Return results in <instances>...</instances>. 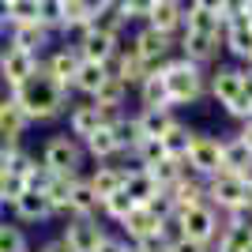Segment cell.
Returning <instances> with one entry per match:
<instances>
[{"mask_svg":"<svg viewBox=\"0 0 252 252\" xmlns=\"http://www.w3.org/2000/svg\"><path fill=\"white\" fill-rule=\"evenodd\" d=\"M169 252H211V245H200L192 237H177V241H169Z\"/></svg>","mask_w":252,"mask_h":252,"instance_id":"44","label":"cell"},{"mask_svg":"<svg viewBox=\"0 0 252 252\" xmlns=\"http://www.w3.org/2000/svg\"><path fill=\"white\" fill-rule=\"evenodd\" d=\"M57 4H68V0H57Z\"/></svg>","mask_w":252,"mask_h":252,"instance_id":"52","label":"cell"},{"mask_svg":"<svg viewBox=\"0 0 252 252\" xmlns=\"http://www.w3.org/2000/svg\"><path fill=\"white\" fill-rule=\"evenodd\" d=\"M177 49H181V57H185V61L207 68L211 61H219L222 38H207V34H189V31H181V34H177Z\"/></svg>","mask_w":252,"mask_h":252,"instance_id":"19","label":"cell"},{"mask_svg":"<svg viewBox=\"0 0 252 252\" xmlns=\"http://www.w3.org/2000/svg\"><path fill=\"white\" fill-rule=\"evenodd\" d=\"M27 128H31V121L19 113V105L11 102V94H4V98H0V151L23 147Z\"/></svg>","mask_w":252,"mask_h":252,"instance_id":"16","label":"cell"},{"mask_svg":"<svg viewBox=\"0 0 252 252\" xmlns=\"http://www.w3.org/2000/svg\"><path fill=\"white\" fill-rule=\"evenodd\" d=\"M143 23L162 31V34H169V38H177L181 27H185V0H155Z\"/></svg>","mask_w":252,"mask_h":252,"instance_id":"20","label":"cell"},{"mask_svg":"<svg viewBox=\"0 0 252 252\" xmlns=\"http://www.w3.org/2000/svg\"><path fill=\"white\" fill-rule=\"evenodd\" d=\"M143 207H147L158 222H169L173 215H177V211H173V200H169V192H158L155 200H151V203H143Z\"/></svg>","mask_w":252,"mask_h":252,"instance_id":"41","label":"cell"},{"mask_svg":"<svg viewBox=\"0 0 252 252\" xmlns=\"http://www.w3.org/2000/svg\"><path fill=\"white\" fill-rule=\"evenodd\" d=\"M31 233L23 230L19 222H11L0 215V252H31Z\"/></svg>","mask_w":252,"mask_h":252,"instance_id":"38","label":"cell"},{"mask_svg":"<svg viewBox=\"0 0 252 252\" xmlns=\"http://www.w3.org/2000/svg\"><path fill=\"white\" fill-rule=\"evenodd\" d=\"M31 252H34V249H31Z\"/></svg>","mask_w":252,"mask_h":252,"instance_id":"55","label":"cell"},{"mask_svg":"<svg viewBox=\"0 0 252 252\" xmlns=\"http://www.w3.org/2000/svg\"><path fill=\"white\" fill-rule=\"evenodd\" d=\"M189 34H207V38H222V15L215 11H200V8H185V27Z\"/></svg>","mask_w":252,"mask_h":252,"instance_id":"35","label":"cell"},{"mask_svg":"<svg viewBox=\"0 0 252 252\" xmlns=\"http://www.w3.org/2000/svg\"><path fill=\"white\" fill-rule=\"evenodd\" d=\"M162 226H166V222H158L147 207H136V211H132V215H128L125 222H121V226H113V230L121 233L125 241H132V245H136V241H143V237H151V233H158Z\"/></svg>","mask_w":252,"mask_h":252,"instance_id":"24","label":"cell"},{"mask_svg":"<svg viewBox=\"0 0 252 252\" xmlns=\"http://www.w3.org/2000/svg\"><path fill=\"white\" fill-rule=\"evenodd\" d=\"M181 117L177 109H136V125L143 132V139H162Z\"/></svg>","mask_w":252,"mask_h":252,"instance_id":"25","label":"cell"},{"mask_svg":"<svg viewBox=\"0 0 252 252\" xmlns=\"http://www.w3.org/2000/svg\"><path fill=\"white\" fill-rule=\"evenodd\" d=\"M166 158V151H162V143L158 139H143L132 155L125 158V162H132V166H139V169H147V166H155V162H162Z\"/></svg>","mask_w":252,"mask_h":252,"instance_id":"40","label":"cell"},{"mask_svg":"<svg viewBox=\"0 0 252 252\" xmlns=\"http://www.w3.org/2000/svg\"><path fill=\"white\" fill-rule=\"evenodd\" d=\"M162 79H166V91H169V102H173V109H181V105H192L200 102L203 94H207V72H203L200 64L185 61L181 53H173L162 68Z\"/></svg>","mask_w":252,"mask_h":252,"instance_id":"3","label":"cell"},{"mask_svg":"<svg viewBox=\"0 0 252 252\" xmlns=\"http://www.w3.org/2000/svg\"><path fill=\"white\" fill-rule=\"evenodd\" d=\"M8 219L19 222L23 230H27V226H45V222H53V211H49V200H45L38 189H23L19 196L8 203Z\"/></svg>","mask_w":252,"mask_h":252,"instance_id":"11","label":"cell"},{"mask_svg":"<svg viewBox=\"0 0 252 252\" xmlns=\"http://www.w3.org/2000/svg\"><path fill=\"white\" fill-rule=\"evenodd\" d=\"M252 241V230L249 226H230V222H222L219 237H215V245H211V252H245Z\"/></svg>","mask_w":252,"mask_h":252,"instance_id":"36","label":"cell"},{"mask_svg":"<svg viewBox=\"0 0 252 252\" xmlns=\"http://www.w3.org/2000/svg\"><path fill=\"white\" fill-rule=\"evenodd\" d=\"M245 87H249V75H245L237 64H219L215 72H207V91L222 109L230 102H237V94H241Z\"/></svg>","mask_w":252,"mask_h":252,"instance_id":"12","label":"cell"},{"mask_svg":"<svg viewBox=\"0 0 252 252\" xmlns=\"http://www.w3.org/2000/svg\"><path fill=\"white\" fill-rule=\"evenodd\" d=\"M203 192H207V203L219 211V215H230V211H237L241 203L252 200L249 181H245L241 173H226V169L203 181Z\"/></svg>","mask_w":252,"mask_h":252,"instance_id":"4","label":"cell"},{"mask_svg":"<svg viewBox=\"0 0 252 252\" xmlns=\"http://www.w3.org/2000/svg\"><path fill=\"white\" fill-rule=\"evenodd\" d=\"M109 132H113L117 147H121V158H128L139 143H143V132H139V125H136V113H121L117 121H109Z\"/></svg>","mask_w":252,"mask_h":252,"instance_id":"28","label":"cell"},{"mask_svg":"<svg viewBox=\"0 0 252 252\" xmlns=\"http://www.w3.org/2000/svg\"><path fill=\"white\" fill-rule=\"evenodd\" d=\"M128 113V109H125ZM121 113H109V109H102V105H94L91 98H83V102H68V113H64V121H68V136H75L79 143H83L87 136H94L98 128H105L109 121H117Z\"/></svg>","mask_w":252,"mask_h":252,"instance_id":"7","label":"cell"},{"mask_svg":"<svg viewBox=\"0 0 252 252\" xmlns=\"http://www.w3.org/2000/svg\"><path fill=\"white\" fill-rule=\"evenodd\" d=\"M233 136H237V139H241V143H245V147L252 151V117H249V121H241V128H237Z\"/></svg>","mask_w":252,"mask_h":252,"instance_id":"47","label":"cell"},{"mask_svg":"<svg viewBox=\"0 0 252 252\" xmlns=\"http://www.w3.org/2000/svg\"><path fill=\"white\" fill-rule=\"evenodd\" d=\"M11 23H38V0H11Z\"/></svg>","mask_w":252,"mask_h":252,"instance_id":"42","label":"cell"},{"mask_svg":"<svg viewBox=\"0 0 252 252\" xmlns=\"http://www.w3.org/2000/svg\"><path fill=\"white\" fill-rule=\"evenodd\" d=\"M245 252H252V241H249V249H245Z\"/></svg>","mask_w":252,"mask_h":252,"instance_id":"51","label":"cell"},{"mask_svg":"<svg viewBox=\"0 0 252 252\" xmlns=\"http://www.w3.org/2000/svg\"><path fill=\"white\" fill-rule=\"evenodd\" d=\"M173 222H177L181 237H192V241H200V245H215V237L222 230V215L211 203H196V207L177 211Z\"/></svg>","mask_w":252,"mask_h":252,"instance_id":"5","label":"cell"},{"mask_svg":"<svg viewBox=\"0 0 252 252\" xmlns=\"http://www.w3.org/2000/svg\"><path fill=\"white\" fill-rule=\"evenodd\" d=\"M222 169H226V173H241V177L252 169V151L245 147L237 136L222 139Z\"/></svg>","mask_w":252,"mask_h":252,"instance_id":"31","label":"cell"},{"mask_svg":"<svg viewBox=\"0 0 252 252\" xmlns=\"http://www.w3.org/2000/svg\"><path fill=\"white\" fill-rule=\"evenodd\" d=\"M38 61H42V57H31V53H23V49L4 45V53H0V83H4V91L11 94L15 87L27 83V79L38 72Z\"/></svg>","mask_w":252,"mask_h":252,"instance_id":"14","label":"cell"},{"mask_svg":"<svg viewBox=\"0 0 252 252\" xmlns=\"http://www.w3.org/2000/svg\"><path fill=\"white\" fill-rule=\"evenodd\" d=\"M136 207H139V203H132V196L121 189V192H113V196H105V200H102V222H105V226H121Z\"/></svg>","mask_w":252,"mask_h":252,"instance_id":"37","label":"cell"},{"mask_svg":"<svg viewBox=\"0 0 252 252\" xmlns=\"http://www.w3.org/2000/svg\"><path fill=\"white\" fill-rule=\"evenodd\" d=\"M185 169H189L192 177H200V181L222 173V139L207 136V132H196L189 155H185Z\"/></svg>","mask_w":252,"mask_h":252,"instance_id":"6","label":"cell"},{"mask_svg":"<svg viewBox=\"0 0 252 252\" xmlns=\"http://www.w3.org/2000/svg\"><path fill=\"white\" fill-rule=\"evenodd\" d=\"M192 136H196V128H189L185 121H177V125L169 128L166 136L158 139V143H162L166 158H177V162H185V155H189V147H192Z\"/></svg>","mask_w":252,"mask_h":252,"instance_id":"34","label":"cell"},{"mask_svg":"<svg viewBox=\"0 0 252 252\" xmlns=\"http://www.w3.org/2000/svg\"><path fill=\"white\" fill-rule=\"evenodd\" d=\"M11 102L19 105V113L27 117L31 125H49V121H57V117L68 113L72 94H68V91H61L49 75L34 72L23 87H15V91H11Z\"/></svg>","mask_w":252,"mask_h":252,"instance_id":"1","label":"cell"},{"mask_svg":"<svg viewBox=\"0 0 252 252\" xmlns=\"http://www.w3.org/2000/svg\"><path fill=\"white\" fill-rule=\"evenodd\" d=\"M226 4H230V0H226Z\"/></svg>","mask_w":252,"mask_h":252,"instance_id":"53","label":"cell"},{"mask_svg":"<svg viewBox=\"0 0 252 252\" xmlns=\"http://www.w3.org/2000/svg\"><path fill=\"white\" fill-rule=\"evenodd\" d=\"M83 151H87V162H125V158H121V147H117V139H113V132H109V125L98 128L94 136H87Z\"/></svg>","mask_w":252,"mask_h":252,"instance_id":"27","label":"cell"},{"mask_svg":"<svg viewBox=\"0 0 252 252\" xmlns=\"http://www.w3.org/2000/svg\"><path fill=\"white\" fill-rule=\"evenodd\" d=\"M94 252H132V241H125V237H121V233L109 226V233L102 237V245H98Z\"/></svg>","mask_w":252,"mask_h":252,"instance_id":"43","label":"cell"},{"mask_svg":"<svg viewBox=\"0 0 252 252\" xmlns=\"http://www.w3.org/2000/svg\"><path fill=\"white\" fill-rule=\"evenodd\" d=\"M169 192V200H173V211H185V207H196V203H207V192H203V181L192 177V173H185V177L173 185Z\"/></svg>","mask_w":252,"mask_h":252,"instance_id":"29","label":"cell"},{"mask_svg":"<svg viewBox=\"0 0 252 252\" xmlns=\"http://www.w3.org/2000/svg\"><path fill=\"white\" fill-rule=\"evenodd\" d=\"M38 155V162H42L45 173H57V177H79V173H87V151L83 143L75 136H68V132H53V136L42 139V147L34 151Z\"/></svg>","mask_w":252,"mask_h":252,"instance_id":"2","label":"cell"},{"mask_svg":"<svg viewBox=\"0 0 252 252\" xmlns=\"http://www.w3.org/2000/svg\"><path fill=\"white\" fill-rule=\"evenodd\" d=\"M31 249H34V245H31Z\"/></svg>","mask_w":252,"mask_h":252,"instance_id":"54","label":"cell"},{"mask_svg":"<svg viewBox=\"0 0 252 252\" xmlns=\"http://www.w3.org/2000/svg\"><path fill=\"white\" fill-rule=\"evenodd\" d=\"M34 252H68V245L61 241V233H49V237H42L34 245Z\"/></svg>","mask_w":252,"mask_h":252,"instance_id":"45","label":"cell"},{"mask_svg":"<svg viewBox=\"0 0 252 252\" xmlns=\"http://www.w3.org/2000/svg\"><path fill=\"white\" fill-rule=\"evenodd\" d=\"M132 45H136L139 61L147 64V72H158V68L173 57L177 38H169V34H162V31H155V27H147V23H143V27L136 31V38H132Z\"/></svg>","mask_w":252,"mask_h":252,"instance_id":"9","label":"cell"},{"mask_svg":"<svg viewBox=\"0 0 252 252\" xmlns=\"http://www.w3.org/2000/svg\"><path fill=\"white\" fill-rule=\"evenodd\" d=\"M72 181H75V177H57V173H45L42 189H38L45 200H49L53 222H64V219H68V196H72Z\"/></svg>","mask_w":252,"mask_h":252,"instance_id":"23","label":"cell"},{"mask_svg":"<svg viewBox=\"0 0 252 252\" xmlns=\"http://www.w3.org/2000/svg\"><path fill=\"white\" fill-rule=\"evenodd\" d=\"M105 68H109V75H117L128 91H136V87L143 83V75H147V64L139 61V53H136V45H132V42H128V45L117 42V49H113V57H109Z\"/></svg>","mask_w":252,"mask_h":252,"instance_id":"15","label":"cell"},{"mask_svg":"<svg viewBox=\"0 0 252 252\" xmlns=\"http://www.w3.org/2000/svg\"><path fill=\"white\" fill-rule=\"evenodd\" d=\"M136 94H139V109H173L162 72H147V75H143V83L136 87Z\"/></svg>","mask_w":252,"mask_h":252,"instance_id":"26","label":"cell"},{"mask_svg":"<svg viewBox=\"0 0 252 252\" xmlns=\"http://www.w3.org/2000/svg\"><path fill=\"white\" fill-rule=\"evenodd\" d=\"M94 105H102V109H109V113H125L128 105V87L117 79V75H105V83L98 87V94L91 98Z\"/></svg>","mask_w":252,"mask_h":252,"instance_id":"32","label":"cell"},{"mask_svg":"<svg viewBox=\"0 0 252 252\" xmlns=\"http://www.w3.org/2000/svg\"><path fill=\"white\" fill-rule=\"evenodd\" d=\"M4 45H8V42H0V53H4Z\"/></svg>","mask_w":252,"mask_h":252,"instance_id":"50","label":"cell"},{"mask_svg":"<svg viewBox=\"0 0 252 252\" xmlns=\"http://www.w3.org/2000/svg\"><path fill=\"white\" fill-rule=\"evenodd\" d=\"M117 42H121V38H109V34H102V31H91V27H83V31H79V38H75V53H79V61L109 64V57H113Z\"/></svg>","mask_w":252,"mask_h":252,"instance_id":"22","label":"cell"},{"mask_svg":"<svg viewBox=\"0 0 252 252\" xmlns=\"http://www.w3.org/2000/svg\"><path fill=\"white\" fill-rule=\"evenodd\" d=\"M125 177H128L125 162H91V166H87V181L94 185V192L102 196V200L125 189Z\"/></svg>","mask_w":252,"mask_h":252,"instance_id":"21","label":"cell"},{"mask_svg":"<svg viewBox=\"0 0 252 252\" xmlns=\"http://www.w3.org/2000/svg\"><path fill=\"white\" fill-rule=\"evenodd\" d=\"M189 169H185V162H177V158H162V162H155V166H147V177L155 181L158 189L166 192V189H173L181 177H185Z\"/></svg>","mask_w":252,"mask_h":252,"instance_id":"39","label":"cell"},{"mask_svg":"<svg viewBox=\"0 0 252 252\" xmlns=\"http://www.w3.org/2000/svg\"><path fill=\"white\" fill-rule=\"evenodd\" d=\"M57 233L68 245V252H94L102 245V237L109 233V226L102 219H64L57 226Z\"/></svg>","mask_w":252,"mask_h":252,"instance_id":"8","label":"cell"},{"mask_svg":"<svg viewBox=\"0 0 252 252\" xmlns=\"http://www.w3.org/2000/svg\"><path fill=\"white\" fill-rule=\"evenodd\" d=\"M125 192L128 196H132V203H139V207H143V203H151L158 196V185L155 181L147 177V169H139V166H128V177H125Z\"/></svg>","mask_w":252,"mask_h":252,"instance_id":"33","label":"cell"},{"mask_svg":"<svg viewBox=\"0 0 252 252\" xmlns=\"http://www.w3.org/2000/svg\"><path fill=\"white\" fill-rule=\"evenodd\" d=\"M109 68L105 64H94V61H79V72H75V83H72V94H83V98H94L98 87L105 83Z\"/></svg>","mask_w":252,"mask_h":252,"instance_id":"30","label":"cell"},{"mask_svg":"<svg viewBox=\"0 0 252 252\" xmlns=\"http://www.w3.org/2000/svg\"><path fill=\"white\" fill-rule=\"evenodd\" d=\"M245 75H252V57H249V61H245Z\"/></svg>","mask_w":252,"mask_h":252,"instance_id":"48","label":"cell"},{"mask_svg":"<svg viewBox=\"0 0 252 252\" xmlns=\"http://www.w3.org/2000/svg\"><path fill=\"white\" fill-rule=\"evenodd\" d=\"M38 72L49 75V79L61 87V91H68V94H72L75 72H79V53H75V45H61V49L42 53V61H38Z\"/></svg>","mask_w":252,"mask_h":252,"instance_id":"10","label":"cell"},{"mask_svg":"<svg viewBox=\"0 0 252 252\" xmlns=\"http://www.w3.org/2000/svg\"><path fill=\"white\" fill-rule=\"evenodd\" d=\"M189 8H200V11H215V15H222V11H226V0H189Z\"/></svg>","mask_w":252,"mask_h":252,"instance_id":"46","label":"cell"},{"mask_svg":"<svg viewBox=\"0 0 252 252\" xmlns=\"http://www.w3.org/2000/svg\"><path fill=\"white\" fill-rule=\"evenodd\" d=\"M222 49L241 64L252 57V23L237 11H222Z\"/></svg>","mask_w":252,"mask_h":252,"instance_id":"13","label":"cell"},{"mask_svg":"<svg viewBox=\"0 0 252 252\" xmlns=\"http://www.w3.org/2000/svg\"><path fill=\"white\" fill-rule=\"evenodd\" d=\"M68 219H102V196L94 185L87 181V173L72 181V196H68Z\"/></svg>","mask_w":252,"mask_h":252,"instance_id":"17","label":"cell"},{"mask_svg":"<svg viewBox=\"0 0 252 252\" xmlns=\"http://www.w3.org/2000/svg\"><path fill=\"white\" fill-rule=\"evenodd\" d=\"M49 38H53V31L42 27V23H11L8 27V45L31 53V57H42L45 45H49Z\"/></svg>","mask_w":252,"mask_h":252,"instance_id":"18","label":"cell"},{"mask_svg":"<svg viewBox=\"0 0 252 252\" xmlns=\"http://www.w3.org/2000/svg\"><path fill=\"white\" fill-rule=\"evenodd\" d=\"M4 158H8V151H0V169H4Z\"/></svg>","mask_w":252,"mask_h":252,"instance_id":"49","label":"cell"}]
</instances>
